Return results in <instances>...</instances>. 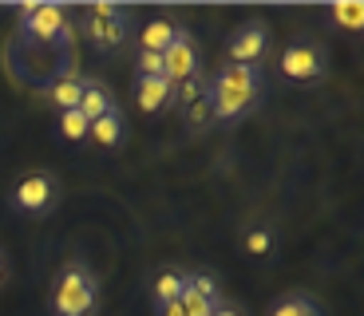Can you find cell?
I'll return each instance as SVG.
<instances>
[{"label": "cell", "mask_w": 364, "mask_h": 316, "mask_svg": "<svg viewBox=\"0 0 364 316\" xmlns=\"http://www.w3.org/2000/svg\"><path fill=\"white\" fill-rule=\"evenodd\" d=\"M282 75L285 80H297V83H309V80H321L325 75V48L321 44H309V40H297L282 52Z\"/></svg>", "instance_id": "5b68a950"}, {"label": "cell", "mask_w": 364, "mask_h": 316, "mask_svg": "<svg viewBox=\"0 0 364 316\" xmlns=\"http://www.w3.org/2000/svg\"><path fill=\"white\" fill-rule=\"evenodd\" d=\"M178 300H182V316H210V312H214V305H218V300L198 297L194 289H182Z\"/></svg>", "instance_id": "d6986e66"}, {"label": "cell", "mask_w": 364, "mask_h": 316, "mask_svg": "<svg viewBox=\"0 0 364 316\" xmlns=\"http://www.w3.org/2000/svg\"><path fill=\"white\" fill-rule=\"evenodd\" d=\"M269 316H321V308H317V300H309L305 293H293V297L273 300Z\"/></svg>", "instance_id": "2e32d148"}, {"label": "cell", "mask_w": 364, "mask_h": 316, "mask_svg": "<svg viewBox=\"0 0 364 316\" xmlns=\"http://www.w3.org/2000/svg\"><path fill=\"white\" fill-rule=\"evenodd\" d=\"M0 280H4V257H0Z\"/></svg>", "instance_id": "4316f807"}, {"label": "cell", "mask_w": 364, "mask_h": 316, "mask_svg": "<svg viewBox=\"0 0 364 316\" xmlns=\"http://www.w3.org/2000/svg\"><path fill=\"white\" fill-rule=\"evenodd\" d=\"M186 289H194L198 297H206V300H222L218 280L210 277V273H186Z\"/></svg>", "instance_id": "44dd1931"}, {"label": "cell", "mask_w": 364, "mask_h": 316, "mask_svg": "<svg viewBox=\"0 0 364 316\" xmlns=\"http://www.w3.org/2000/svg\"><path fill=\"white\" fill-rule=\"evenodd\" d=\"M210 316H246V312H242V308H237V305H230V300H218V305H214V312H210Z\"/></svg>", "instance_id": "d4e9b609"}, {"label": "cell", "mask_w": 364, "mask_h": 316, "mask_svg": "<svg viewBox=\"0 0 364 316\" xmlns=\"http://www.w3.org/2000/svg\"><path fill=\"white\" fill-rule=\"evenodd\" d=\"M87 40L100 48V52L119 48L123 40H127V12H115V16H107V20L87 16Z\"/></svg>", "instance_id": "9c48e42d"}, {"label": "cell", "mask_w": 364, "mask_h": 316, "mask_svg": "<svg viewBox=\"0 0 364 316\" xmlns=\"http://www.w3.org/2000/svg\"><path fill=\"white\" fill-rule=\"evenodd\" d=\"M100 308V280L83 261H72L55 273L52 316H95Z\"/></svg>", "instance_id": "7a4b0ae2"}, {"label": "cell", "mask_w": 364, "mask_h": 316, "mask_svg": "<svg viewBox=\"0 0 364 316\" xmlns=\"http://www.w3.org/2000/svg\"><path fill=\"white\" fill-rule=\"evenodd\" d=\"M80 111L87 123H95V119H103V115H111V111H119L115 107V99H111V91H107V83H100V80H83V95H80Z\"/></svg>", "instance_id": "30bf717a"}, {"label": "cell", "mask_w": 364, "mask_h": 316, "mask_svg": "<svg viewBox=\"0 0 364 316\" xmlns=\"http://www.w3.org/2000/svg\"><path fill=\"white\" fill-rule=\"evenodd\" d=\"M206 95H210L214 119H222V123L246 115L257 103V95H262V72L250 67V63H222L218 75L206 83Z\"/></svg>", "instance_id": "6da1fadb"}, {"label": "cell", "mask_w": 364, "mask_h": 316, "mask_svg": "<svg viewBox=\"0 0 364 316\" xmlns=\"http://www.w3.org/2000/svg\"><path fill=\"white\" fill-rule=\"evenodd\" d=\"M202 95H206V80H202V75H194V80H186V83H178V87H174V103H182V107L198 103Z\"/></svg>", "instance_id": "ffe728a7"}, {"label": "cell", "mask_w": 364, "mask_h": 316, "mask_svg": "<svg viewBox=\"0 0 364 316\" xmlns=\"http://www.w3.org/2000/svg\"><path fill=\"white\" fill-rule=\"evenodd\" d=\"M178 32L182 28L174 24V20H151V24H143V32H139V52H159L163 55L166 48L174 44V40H178Z\"/></svg>", "instance_id": "8fae6325"}, {"label": "cell", "mask_w": 364, "mask_h": 316, "mask_svg": "<svg viewBox=\"0 0 364 316\" xmlns=\"http://www.w3.org/2000/svg\"><path fill=\"white\" fill-rule=\"evenodd\" d=\"M159 316H182V300H171V305H159Z\"/></svg>", "instance_id": "484cf974"}, {"label": "cell", "mask_w": 364, "mask_h": 316, "mask_svg": "<svg viewBox=\"0 0 364 316\" xmlns=\"http://www.w3.org/2000/svg\"><path fill=\"white\" fill-rule=\"evenodd\" d=\"M60 198V186H55V174L36 170V174H24V178L12 186V206L20 214H48Z\"/></svg>", "instance_id": "277c9868"}, {"label": "cell", "mask_w": 364, "mask_h": 316, "mask_svg": "<svg viewBox=\"0 0 364 316\" xmlns=\"http://www.w3.org/2000/svg\"><path fill=\"white\" fill-rule=\"evenodd\" d=\"M135 103H139V111H146V115H159V111H166L174 103V83H166L163 75H155V80H143V75H139Z\"/></svg>", "instance_id": "ba28073f"}, {"label": "cell", "mask_w": 364, "mask_h": 316, "mask_svg": "<svg viewBox=\"0 0 364 316\" xmlns=\"http://www.w3.org/2000/svg\"><path fill=\"white\" fill-rule=\"evenodd\" d=\"M210 119H214V111H210V95H202L198 103H191V107H186V123H194V126H206Z\"/></svg>", "instance_id": "603a6c76"}, {"label": "cell", "mask_w": 364, "mask_h": 316, "mask_svg": "<svg viewBox=\"0 0 364 316\" xmlns=\"http://www.w3.org/2000/svg\"><path fill=\"white\" fill-rule=\"evenodd\" d=\"M328 16L337 20V28L360 32L364 28V0H333V4H328Z\"/></svg>", "instance_id": "9a60e30c"}, {"label": "cell", "mask_w": 364, "mask_h": 316, "mask_svg": "<svg viewBox=\"0 0 364 316\" xmlns=\"http://www.w3.org/2000/svg\"><path fill=\"white\" fill-rule=\"evenodd\" d=\"M80 95H83V80H75V75H55L48 83V99L60 111H75L80 107Z\"/></svg>", "instance_id": "7c38bea8"}, {"label": "cell", "mask_w": 364, "mask_h": 316, "mask_svg": "<svg viewBox=\"0 0 364 316\" xmlns=\"http://www.w3.org/2000/svg\"><path fill=\"white\" fill-rule=\"evenodd\" d=\"M16 12L24 16V36L36 44H55L68 36V9L55 0H24Z\"/></svg>", "instance_id": "3957f363"}, {"label": "cell", "mask_w": 364, "mask_h": 316, "mask_svg": "<svg viewBox=\"0 0 364 316\" xmlns=\"http://www.w3.org/2000/svg\"><path fill=\"white\" fill-rule=\"evenodd\" d=\"M265 48H269V32H265V24H242L230 36L226 44V63H250V67H257V60L265 55Z\"/></svg>", "instance_id": "52a82bcc"}, {"label": "cell", "mask_w": 364, "mask_h": 316, "mask_svg": "<svg viewBox=\"0 0 364 316\" xmlns=\"http://www.w3.org/2000/svg\"><path fill=\"white\" fill-rule=\"evenodd\" d=\"M194 75H198V44L186 32H178V40L163 52V80L178 87V83L194 80Z\"/></svg>", "instance_id": "8992f818"}, {"label": "cell", "mask_w": 364, "mask_h": 316, "mask_svg": "<svg viewBox=\"0 0 364 316\" xmlns=\"http://www.w3.org/2000/svg\"><path fill=\"white\" fill-rule=\"evenodd\" d=\"M242 249H246L250 257H265V253L273 249V229H269V226L246 229V237H242Z\"/></svg>", "instance_id": "ac0fdd59"}, {"label": "cell", "mask_w": 364, "mask_h": 316, "mask_svg": "<svg viewBox=\"0 0 364 316\" xmlns=\"http://www.w3.org/2000/svg\"><path fill=\"white\" fill-rule=\"evenodd\" d=\"M182 289H186V273H182V269H163V273L155 277V289H151V297H155V308H159V305H171V300H178Z\"/></svg>", "instance_id": "5bb4252c"}, {"label": "cell", "mask_w": 364, "mask_h": 316, "mask_svg": "<svg viewBox=\"0 0 364 316\" xmlns=\"http://www.w3.org/2000/svg\"><path fill=\"white\" fill-rule=\"evenodd\" d=\"M87 131H91V123L80 111H60V138H64V143H83Z\"/></svg>", "instance_id": "e0dca14e"}, {"label": "cell", "mask_w": 364, "mask_h": 316, "mask_svg": "<svg viewBox=\"0 0 364 316\" xmlns=\"http://www.w3.org/2000/svg\"><path fill=\"white\" fill-rule=\"evenodd\" d=\"M87 138H95V146H107V151H115L119 143H123V115L119 111H111V115L95 119L87 131Z\"/></svg>", "instance_id": "4fadbf2b"}, {"label": "cell", "mask_w": 364, "mask_h": 316, "mask_svg": "<svg viewBox=\"0 0 364 316\" xmlns=\"http://www.w3.org/2000/svg\"><path fill=\"white\" fill-rule=\"evenodd\" d=\"M135 67H139L143 80H155V75H163V55H159V52H139Z\"/></svg>", "instance_id": "7402d4cb"}, {"label": "cell", "mask_w": 364, "mask_h": 316, "mask_svg": "<svg viewBox=\"0 0 364 316\" xmlns=\"http://www.w3.org/2000/svg\"><path fill=\"white\" fill-rule=\"evenodd\" d=\"M115 12H123L115 0H95V4H87V16H95V20H107V16H115Z\"/></svg>", "instance_id": "cb8c5ba5"}]
</instances>
